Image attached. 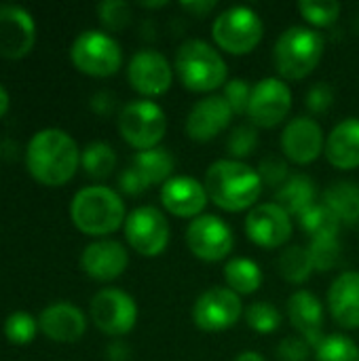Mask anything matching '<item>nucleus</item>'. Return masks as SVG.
<instances>
[{
	"mask_svg": "<svg viewBox=\"0 0 359 361\" xmlns=\"http://www.w3.org/2000/svg\"><path fill=\"white\" fill-rule=\"evenodd\" d=\"M203 186L214 205L235 214L256 207L264 184L250 165L235 159H220L205 171Z\"/></svg>",
	"mask_w": 359,
	"mask_h": 361,
	"instance_id": "obj_2",
	"label": "nucleus"
},
{
	"mask_svg": "<svg viewBox=\"0 0 359 361\" xmlns=\"http://www.w3.org/2000/svg\"><path fill=\"white\" fill-rule=\"evenodd\" d=\"M245 235L260 247H281L292 237L290 214L277 203H260L252 207L245 218Z\"/></svg>",
	"mask_w": 359,
	"mask_h": 361,
	"instance_id": "obj_14",
	"label": "nucleus"
},
{
	"mask_svg": "<svg viewBox=\"0 0 359 361\" xmlns=\"http://www.w3.org/2000/svg\"><path fill=\"white\" fill-rule=\"evenodd\" d=\"M245 322H248V326L254 332H258V334H271V332H275L281 326V315L269 302H254L245 311Z\"/></svg>",
	"mask_w": 359,
	"mask_h": 361,
	"instance_id": "obj_36",
	"label": "nucleus"
},
{
	"mask_svg": "<svg viewBox=\"0 0 359 361\" xmlns=\"http://www.w3.org/2000/svg\"><path fill=\"white\" fill-rule=\"evenodd\" d=\"M38 319H34L25 311H15L4 322V336L13 345H28L36 338L38 332Z\"/></svg>",
	"mask_w": 359,
	"mask_h": 361,
	"instance_id": "obj_33",
	"label": "nucleus"
},
{
	"mask_svg": "<svg viewBox=\"0 0 359 361\" xmlns=\"http://www.w3.org/2000/svg\"><path fill=\"white\" fill-rule=\"evenodd\" d=\"M326 148L324 131L317 121L298 116L292 118L281 133V150L296 165L313 163Z\"/></svg>",
	"mask_w": 359,
	"mask_h": 361,
	"instance_id": "obj_17",
	"label": "nucleus"
},
{
	"mask_svg": "<svg viewBox=\"0 0 359 361\" xmlns=\"http://www.w3.org/2000/svg\"><path fill=\"white\" fill-rule=\"evenodd\" d=\"M80 152L70 133L57 127L40 129L32 135L25 150L30 173L44 186L66 184L78 169Z\"/></svg>",
	"mask_w": 359,
	"mask_h": 361,
	"instance_id": "obj_1",
	"label": "nucleus"
},
{
	"mask_svg": "<svg viewBox=\"0 0 359 361\" xmlns=\"http://www.w3.org/2000/svg\"><path fill=\"white\" fill-rule=\"evenodd\" d=\"M298 11L309 23H313L317 27H326V25H332L339 19L341 2H334V0H303L298 4Z\"/></svg>",
	"mask_w": 359,
	"mask_h": 361,
	"instance_id": "obj_34",
	"label": "nucleus"
},
{
	"mask_svg": "<svg viewBox=\"0 0 359 361\" xmlns=\"http://www.w3.org/2000/svg\"><path fill=\"white\" fill-rule=\"evenodd\" d=\"M89 311L93 324L108 336H125L135 328L138 322L135 300L118 288L99 290L91 298Z\"/></svg>",
	"mask_w": 359,
	"mask_h": 361,
	"instance_id": "obj_9",
	"label": "nucleus"
},
{
	"mask_svg": "<svg viewBox=\"0 0 359 361\" xmlns=\"http://www.w3.org/2000/svg\"><path fill=\"white\" fill-rule=\"evenodd\" d=\"M332 104H334V91L328 82H315L305 95V106L309 108L311 114H324L332 108Z\"/></svg>",
	"mask_w": 359,
	"mask_h": 361,
	"instance_id": "obj_41",
	"label": "nucleus"
},
{
	"mask_svg": "<svg viewBox=\"0 0 359 361\" xmlns=\"http://www.w3.org/2000/svg\"><path fill=\"white\" fill-rule=\"evenodd\" d=\"M131 165L146 178L148 184H165L169 178H174V154L167 148H150V150H142L133 154Z\"/></svg>",
	"mask_w": 359,
	"mask_h": 361,
	"instance_id": "obj_27",
	"label": "nucleus"
},
{
	"mask_svg": "<svg viewBox=\"0 0 359 361\" xmlns=\"http://www.w3.org/2000/svg\"><path fill=\"white\" fill-rule=\"evenodd\" d=\"M186 245L199 260L220 262L233 252L235 239L231 226L222 218L203 214L190 220L186 228Z\"/></svg>",
	"mask_w": 359,
	"mask_h": 361,
	"instance_id": "obj_11",
	"label": "nucleus"
},
{
	"mask_svg": "<svg viewBox=\"0 0 359 361\" xmlns=\"http://www.w3.org/2000/svg\"><path fill=\"white\" fill-rule=\"evenodd\" d=\"M317 188L315 182L309 176H290L288 182L277 188L275 192V203L284 207L290 216H300L305 214L311 205H315Z\"/></svg>",
	"mask_w": 359,
	"mask_h": 361,
	"instance_id": "obj_25",
	"label": "nucleus"
},
{
	"mask_svg": "<svg viewBox=\"0 0 359 361\" xmlns=\"http://www.w3.org/2000/svg\"><path fill=\"white\" fill-rule=\"evenodd\" d=\"M209 197L205 186L190 176H174L161 186V203L176 218H199Z\"/></svg>",
	"mask_w": 359,
	"mask_h": 361,
	"instance_id": "obj_18",
	"label": "nucleus"
},
{
	"mask_svg": "<svg viewBox=\"0 0 359 361\" xmlns=\"http://www.w3.org/2000/svg\"><path fill=\"white\" fill-rule=\"evenodd\" d=\"M298 224L311 237V241L313 239L336 237L339 235V228H341V220L324 203H315L305 214H300L298 216Z\"/></svg>",
	"mask_w": 359,
	"mask_h": 361,
	"instance_id": "obj_29",
	"label": "nucleus"
},
{
	"mask_svg": "<svg viewBox=\"0 0 359 361\" xmlns=\"http://www.w3.org/2000/svg\"><path fill=\"white\" fill-rule=\"evenodd\" d=\"M118 131L135 150L157 148L167 131V116L152 99H135L123 106L118 114Z\"/></svg>",
	"mask_w": 359,
	"mask_h": 361,
	"instance_id": "obj_7",
	"label": "nucleus"
},
{
	"mask_svg": "<svg viewBox=\"0 0 359 361\" xmlns=\"http://www.w3.org/2000/svg\"><path fill=\"white\" fill-rule=\"evenodd\" d=\"M118 186H121V190H123V192H127V195L135 197V195L146 192L150 184L146 182V178H144V176L133 167V165H129V167L118 176Z\"/></svg>",
	"mask_w": 359,
	"mask_h": 361,
	"instance_id": "obj_43",
	"label": "nucleus"
},
{
	"mask_svg": "<svg viewBox=\"0 0 359 361\" xmlns=\"http://www.w3.org/2000/svg\"><path fill=\"white\" fill-rule=\"evenodd\" d=\"M222 97L226 99V104L231 106L233 114H243L248 112L250 106V97H252V87L248 80L243 78H233L224 85L222 89Z\"/></svg>",
	"mask_w": 359,
	"mask_h": 361,
	"instance_id": "obj_39",
	"label": "nucleus"
},
{
	"mask_svg": "<svg viewBox=\"0 0 359 361\" xmlns=\"http://www.w3.org/2000/svg\"><path fill=\"white\" fill-rule=\"evenodd\" d=\"M80 165L95 180L108 178L116 167V152L106 142H91L80 152Z\"/></svg>",
	"mask_w": 359,
	"mask_h": 361,
	"instance_id": "obj_30",
	"label": "nucleus"
},
{
	"mask_svg": "<svg viewBox=\"0 0 359 361\" xmlns=\"http://www.w3.org/2000/svg\"><path fill=\"white\" fill-rule=\"evenodd\" d=\"M311 353V345L303 336H288L277 347L279 361H307Z\"/></svg>",
	"mask_w": 359,
	"mask_h": 361,
	"instance_id": "obj_42",
	"label": "nucleus"
},
{
	"mask_svg": "<svg viewBox=\"0 0 359 361\" xmlns=\"http://www.w3.org/2000/svg\"><path fill=\"white\" fill-rule=\"evenodd\" d=\"M262 34V19L250 6H231L222 11L212 25L216 44L231 55H248L258 47Z\"/></svg>",
	"mask_w": 359,
	"mask_h": 361,
	"instance_id": "obj_6",
	"label": "nucleus"
},
{
	"mask_svg": "<svg viewBox=\"0 0 359 361\" xmlns=\"http://www.w3.org/2000/svg\"><path fill=\"white\" fill-rule=\"evenodd\" d=\"M8 104H11V97H8V91L0 85V118L6 114L8 110Z\"/></svg>",
	"mask_w": 359,
	"mask_h": 361,
	"instance_id": "obj_47",
	"label": "nucleus"
},
{
	"mask_svg": "<svg viewBox=\"0 0 359 361\" xmlns=\"http://www.w3.org/2000/svg\"><path fill=\"white\" fill-rule=\"evenodd\" d=\"M125 237L138 254L154 258L163 254L169 243V222L161 209L142 205L127 216Z\"/></svg>",
	"mask_w": 359,
	"mask_h": 361,
	"instance_id": "obj_10",
	"label": "nucleus"
},
{
	"mask_svg": "<svg viewBox=\"0 0 359 361\" xmlns=\"http://www.w3.org/2000/svg\"><path fill=\"white\" fill-rule=\"evenodd\" d=\"M243 313L241 298L229 288L214 286L193 305V322L203 332H222L233 328Z\"/></svg>",
	"mask_w": 359,
	"mask_h": 361,
	"instance_id": "obj_12",
	"label": "nucleus"
},
{
	"mask_svg": "<svg viewBox=\"0 0 359 361\" xmlns=\"http://www.w3.org/2000/svg\"><path fill=\"white\" fill-rule=\"evenodd\" d=\"M97 13H99V21L112 30L118 32L123 30L129 21H131V6L123 0H106L97 4Z\"/></svg>",
	"mask_w": 359,
	"mask_h": 361,
	"instance_id": "obj_37",
	"label": "nucleus"
},
{
	"mask_svg": "<svg viewBox=\"0 0 359 361\" xmlns=\"http://www.w3.org/2000/svg\"><path fill=\"white\" fill-rule=\"evenodd\" d=\"M324 36L311 27L294 25L279 34L273 61L277 72L288 80L307 78L324 57Z\"/></svg>",
	"mask_w": 359,
	"mask_h": 361,
	"instance_id": "obj_5",
	"label": "nucleus"
},
{
	"mask_svg": "<svg viewBox=\"0 0 359 361\" xmlns=\"http://www.w3.org/2000/svg\"><path fill=\"white\" fill-rule=\"evenodd\" d=\"M313 271H315V267H313L309 247L290 245L279 256V273L290 283H303V281H307Z\"/></svg>",
	"mask_w": 359,
	"mask_h": 361,
	"instance_id": "obj_31",
	"label": "nucleus"
},
{
	"mask_svg": "<svg viewBox=\"0 0 359 361\" xmlns=\"http://www.w3.org/2000/svg\"><path fill=\"white\" fill-rule=\"evenodd\" d=\"M182 8L188 11L193 17H205L216 8L214 0H201V2H182Z\"/></svg>",
	"mask_w": 359,
	"mask_h": 361,
	"instance_id": "obj_45",
	"label": "nucleus"
},
{
	"mask_svg": "<svg viewBox=\"0 0 359 361\" xmlns=\"http://www.w3.org/2000/svg\"><path fill=\"white\" fill-rule=\"evenodd\" d=\"M127 78L138 93L146 97H157L169 91L174 72L163 53L154 49H142L131 57L127 68Z\"/></svg>",
	"mask_w": 359,
	"mask_h": 361,
	"instance_id": "obj_15",
	"label": "nucleus"
},
{
	"mask_svg": "<svg viewBox=\"0 0 359 361\" xmlns=\"http://www.w3.org/2000/svg\"><path fill=\"white\" fill-rule=\"evenodd\" d=\"M258 176H260V180H262V184H267V186H284L286 182H288V165L279 159V157H264L262 161H260V165H258Z\"/></svg>",
	"mask_w": 359,
	"mask_h": 361,
	"instance_id": "obj_40",
	"label": "nucleus"
},
{
	"mask_svg": "<svg viewBox=\"0 0 359 361\" xmlns=\"http://www.w3.org/2000/svg\"><path fill=\"white\" fill-rule=\"evenodd\" d=\"M292 108V91L281 78H262L252 87L248 116L256 127L271 129L279 125Z\"/></svg>",
	"mask_w": 359,
	"mask_h": 361,
	"instance_id": "obj_13",
	"label": "nucleus"
},
{
	"mask_svg": "<svg viewBox=\"0 0 359 361\" xmlns=\"http://www.w3.org/2000/svg\"><path fill=\"white\" fill-rule=\"evenodd\" d=\"M317 361H359V347L345 334L322 336L315 345Z\"/></svg>",
	"mask_w": 359,
	"mask_h": 361,
	"instance_id": "obj_32",
	"label": "nucleus"
},
{
	"mask_svg": "<svg viewBox=\"0 0 359 361\" xmlns=\"http://www.w3.org/2000/svg\"><path fill=\"white\" fill-rule=\"evenodd\" d=\"M108 360L110 361H127L129 360V349L125 343H112L108 347Z\"/></svg>",
	"mask_w": 359,
	"mask_h": 361,
	"instance_id": "obj_46",
	"label": "nucleus"
},
{
	"mask_svg": "<svg viewBox=\"0 0 359 361\" xmlns=\"http://www.w3.org/2000/svg\"><path fill=\"white\" fill-rule=\"evenodd\" d=\"M70 57L80 72L104 78L121 68L123 49L110 34L102 30H85L74 38Z\"/></svg>",
	"mask_w": 359,
	"mask_h": 361,
	"instance_id": "obj_8",
	"label": "nucleus"
},
{
	"mask_svg": "<svg viewBox=\"0 0 359 361\" xmlns=\"http://www.w3.org/2000/svg\"><path fill=\"white\" fill-rule=\"evenodd\" d=\"M324 205L345 224H355L359 220V184L355 182H334L324 192Z\"/></svg>",
	"mask_w": 359,
	"mask_h": 361,
	"instance_id": "obj_26",
	"label": "nucleus"
},
{
	"mask_svg": "<svg viewBox=\"0 0 359 361\" xmlns=\"http://www.w3.org/2000/svg\"><path fill=\"white\" fill-rule=\"evenodd\" d=\"M91 106L97 114H110L114 106V95H110L108 91H99L91 97Z\"/></svg>",
	"mask_w": 359,
	"mask_h": 361,
	"instance_id": "obj_44",
	"label": "nucleus"
},
{
	"mask_svg": "<svg viewBox=\"0 0 359 361\" xmlns=\"http://www.w3.org/2000/svg\"><path fill=\"white\" fill-rule=\"evenodd\" d=\"M36 40V23L28 8L0 4V55L19 59L28 55Z\"/></svg>",
	"mask_w": 359,
	"mask_h": 361,
	"instance_id": "obj_16",
	"label": "nucleus"
},
{
	"mask_svg": "<svg viewBox=\"0 0 359 361\" xmlns=\"http://www.w3.org/2000/svg\"><path fill=\"white\" fill-rule=\"evenodd\" d=\"M328 307L341 328H359V273H341L328 290Z\"/></svg>",
	"mask_w": 359,
	"mask_h": 361,
	"instance_id": "obj_22",
	"label": "nucleus"
},
{
	"mask_svg": "<svg viewBox=\"0 0 359 361\" xmlns=\"http://www.w3.org/2000/svg\"><path fill=\"white\" fill-rule=\"evenodd\" d=\"M129 264V254L127 250L112 239H99L89 243L83 250L80 256V267L83 271L97 281H112L125 273Z\"/></svg>",
	"mask_w": 359,
	"mask_h": 361,
	"instance_id": "obj_20",
	"label": "nucleus"
},
{
	"mask_svg": "<svg viewBox=\"0 0 359 361\" xmlns=\"http://www.w3.org/2000/svg\"><path fill=\"white\" fill-rule=\"evenodd\" d=\"M341 252H343V247H341V243H339L336 237L313 239L311 245H309V254H311L313 267L320 273L332 271L341 262Z\"/></svg>",
	"mask_w": 359,
	"mask_h": 361,
	"instance_id": "obj_35",
	"label": "nucleus"
},
{
	"mask_svg": "<svg viewBox=\"0 0 359 361\" xmlns=\"http://www.w3.org/2000/svg\"><path fill=\"white\" fill-rule=\"evenodd\" d=\"M224 279L229 290L239 296L254 294L262 286V271L250 258H233L224 267Z\"/></svg>",
	"mask_w": 359,
	"mask_h": 361,
	"instance_id": "obj_28",
	"label": "nucleus"
},
{
	"mask_svg": "<svg viewBox=\"0 0 359 361\" xmlns=\"http://www.w3.org/2000/svg\"><path fill=\"white\" fill-rule=\"evenodd\" d=\"M235 361H267L260 353H256V351H245V353H241V355H237Z\"/></svg>",
	"mask_w": 359,
	"mask_h": 361,
	"instance_id": "obj_48",
	"label": "nucleus"
},
{
	"mask_svg": "<svg viewBox=\"0 0 359 361\" xmlns=\"http://www.w3.org/2000/svg\"><path fill=\"white\" fill-rule=\"evenodd\" d=\"M74 226L91 237H104L125 226V205L116 190L108 186H85L70 203Z\"/></svg>",
	"mask_w": 359,
	"mask_h": 361,
	"instance_id": "obj_3",
	"label": "nucleus"
},
{
	"mask_svg": "<svg viewBox=\"0 0 359 361\" xmlns=\"http://www.w3.org/2000/svg\"><path fill=\"white\" fill-rule=\"evenodd\" d=\"M326 159L336 169L359 167V118L341 121L326 137Z\"/></svg>",
	"mask_w": 359,
	"mask_h": 361,
	"instance_id": "obj_23",
	"label": "nucleus"
},
{
	"mask_svg": "<svg viewBox=\"0 0 359 361\" xmlns=\"http://www.w3.org/2000/svg\"><path fill=\"white\" fill-rule=\"evenodd\" d=\"M176 74L180 82L195 93L216 91L226 85V61L222 55L205 40L190 38L180 44L176 53Z\"/></svg>",
	"mask_w": 359,
	"mask_h": 361,
	"instance_id": "obj_4",
	"label": "nucleus"
},
{
	"mask_svg": "<svg viewBox=\"0 0 359 361\" xmlns=\"http://www.w3.org/2000/svg\"><path fill=\"white\" fill-rule=\"evenodd\" d=\"M233 110L222 95H207L199 99L186 116V135L195 142H209L231 125Z\"/></svg>",
	"mask_w": 359,
	"mask_h": 361,
	"instance_id": "obj_19",
	"label": "nucleus"
},
{
	"mask_svg": "<svg viewBox=\"0 0 359 361\" xmlns=\"http://www.w3.org/2000/svg\"><path fill=\"white\" fill-rule=\"evenodd\" d=\"M288 313L292 326L298 330V336H303L311 347H315L322 341V302L315 294L307 290H298L288 300Z\"/></svg>",
	"mask_w": 359,
	"mask_h": 361,
	"instance_id": "obj_24",
	"label": "nucleus"
},
{
	"mask_svg": "<svg viewBox=\"0 0 359 361\" xmlns=\"http://www.w3.org/2000/svg\"><path fill=\"white\" fill-rule=\"evenodd\" d=\"M256 146H258V133L250 125L235 127L231 131V135H229V142H226V148H229V152H231V157L235 161H241V159L250 157Z\"/></svg>",
	"mask_w": 359,
	"mask_h": 361,
	"instance_id": "obj_38",
	"label": "nucleus"
},
{
	"mask_svg": "<svg viewBox=\"0 0 359 361\" xmlns=\"http://www.w3.org/2000/svg\"><path fill=\"white\" fill-rule=\"evenodd\" d=\"M40 332L55 343H76L87 330L85 313L72 302H53L38 315Z\"/></svg>",
	"mask_w": 359,
	"mask_h": 361,
	"instance_id": "obj_21",
	"label": "nucleus"
},
{
	"mask_svg": "<svg viewBox=\"0 0 359 361\" xmlns=\"http://www.w3.org/2000/svg\"><path fill=\"white\" fill-rule=\"evenodd\" d=\"M142 6H146V8H159V6H165V2H146Z\"/></svg>",
	"mask_w": 359,
	"mask_h": 361,
	"instance_id": "obj_49",
	"label": "nucleus"
}]
</instances>
